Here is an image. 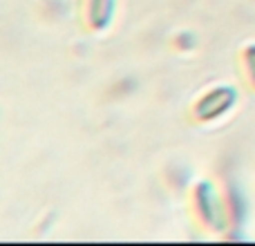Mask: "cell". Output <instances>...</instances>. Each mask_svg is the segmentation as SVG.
<instances>
[{"label":"cell","instance_id":"1","mask_svg":"<svg viewBox=\"0 0 255 246\" xmlns=\"http://www.w3.org/2000/svg\"><path fill=\"white\" fill-rule=\"evenodd\" d=\"M233 103H235V90L215 88L197 101V106H195V117H197L199 121H213L224 115Z\"/></svg>","mask_w":255,"mask_h":246},{"label":"cell","instance_id":"2","mask_svg":"<svg viewBox=\"0 0 255 246\" xmlns=\"http://www.w3.org/2000/svg\"><path fill=\"white\" fill-rule=\"evenodd\" d=\"M195 199H197V211L202 213V217L208 222V224H220V215L224 208L220 206L217 202L215 193H213V186L211 184H202L197 190H195Z\"/></svg>","mask_w":255,"mask_h":246},{"label":"cell","instance_id":"3","mask_svg":"<svg viewBox=\"0 0 255 246\" xmlns=\"http://www.w3.org/2000/svg\"><path fill=\"white\" fill-rule=\"evenodd\" d=\"M115 13V0H88V25L92 29L108 27Z\"/></svg>","mask_w":255,"mask_h":246},{"label":"cell","instance_id":"4","mask_svg":"<svg viewBox=\"0 0 255 246\" xmlns=\"http://www.w3.org/2000/svg\"><path fill=\"white\" fill-rule=\"evenodd\" d=\"M244 63H247V76H249V81L255 85V45L247 47V52H244Z\"/></svg>","mask_w":255,"mask_h":246}]
</instances>
